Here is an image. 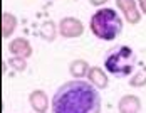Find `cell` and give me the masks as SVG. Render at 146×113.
Wrapping results in <instances>:
<instances>
[{"instance_id":"cell-1","label":"cell","mask_w":146,"mask_h":113,"mask_svg":"<svg viewBox=\"0 0 146 113\" xmlns=\"http://www.w3.org/2000/svg\"><path fill=\"white\" fill-rule=\"evenodd\" d=\"M101 96L94 86L72 79L62 85L52 98V113H99Z\"/></svg>"},{"instance_id":"cell-2","label":"cell","mask_w":146,"mask_h":113,"mask_svg":"<svg viewBox=\"0 0 146 113\" xmlns=\"http://www.w3.org/2000/svg\"><path fill=\"white\" fill-rule=\"evenodd\" d=\"M91 30H92V34L98 39L111 42L123 30L121 17L117 15L116 10H113L109 7L99 9L96 14L91 17Z\"/></svg>"},{"instance_id":"cell-3","label":"cell","mask_w":146,"mask_h":113,"mask_svg":"<svg viewBox=\"0 0 146 113\" xmlns=\"http://www.w3.org/2000/svg\"><path fill=\"white\" fill-rule=\"evenodd\" d=\"M136 66L134 51L128 46H116L109 49L104 57V68L114 78H126L129 76Z\"/></svg>"}]
</instances>
